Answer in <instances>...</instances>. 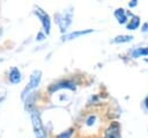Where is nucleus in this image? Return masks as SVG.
Wrapping results in <instances>:
<instances>
[{
  "mask_svg": "<svg viewBox=\"0 0 148 138\" xmlns=\"http://www.w3.org/2000/svg\"><path fill=\"white\" fill-rule=\"evenodd\" d=\"M60 88L75 89V83H74V82H72V81H68V80H66V81H60V82H58V83H53V85L50 87V89H49V90L52 93V92L58 90V89H60Z\"/></svg>",
  "mask_w": 148,
  "mask_h": 138,
  "instance_id": "obj_6",
  "label": "nucleus"
},
{
  "mask_svg": "<svg viewBox=\"0 0 148 138\" xmlns=\"http://www.w3.org/2000/svg\"><path fill=\"white\" fill-rule=\"evenodd\" d=\"M94 121H95V117H94V116H91V117H89V118H88L87 124H88V125H91V124L94 123Z\"/></svg>",
  "mask_w": 148,
  "mask_h": 138,
  "instance_id": "obj_14",
  "label": "nucleus"
},
{
  "mask_svg": "<svg viewBox=\"0 0 148 138\" xmlns=\"http://www.w3.org/2000/svg\"><path fill=\"white\" fill-rule=\"evenodd\" d=\"M58 22H59V26H60V30L64 32L72 22V10H68V12H65L64 14H61Z\"/></svg>",
  "mask_w": 148,
  "mask_h": 138,
  "instance_id": "obj_4",
  "label": "nucleus"
},
{
  "mask_svg": "<svg viewBox=\"0 0 148 138\" xmlns=\"http://www.w3.org/2000/svg\"><path fill=\"white\" fill-rule=\"evenodd\" d=\"M136 3H138V2H136V0H133V1L130 3V7H134V6H136Z\"/></svg>",
  "mask_w": 148,
  "mask_h": 138,
  "instance_id": "obj_17",
  "label": "nucleus"
},
{
  "mask_svg": "<svg viewBox=\"0 0 148 138\" xmlns=\"http://www.w3.org/2000/svg\"><path fill=\"white\" fill-rule=\"evenodd\" d=\"M31 122H32V128H34V133L36 138H46V131L43 126V123L40 121V116L38 111H32L31 112Z\"/></svg>",
  "mask_w": 148,
  "mask_h": 138,
  "instance_id": "obj_1",
  "label": "nucleus"
},
{
  "mask_svg": "<svg viewBox=\"0 0 148 138\" xmlns=\"http://www.w3.org/2000/svg\"><path fill=\"white\" fill-rule=\"evenodd\" d=\"M72 133H73V129H68L67 131H65V132L60 133V135L58 136V138H71Z\"/></svg>",
  "mask_w": 148,
  "mask_h": 138,
  "instance_id": "obj_13",
  "label": "nucleus"
},
{
  "mask_svg": "<svg viewBox=\"0 0 148 138\" xmlns=\"http://www.w3.org/2000/svg\"><path fill=\"white\" fill-rule=\"evenodd\" d=\"M40 78H42V72L39 71V70H36V71H34L32 72V74L30 75V81H29V83L27 85V87L23 89V92H22V99H24L27 95H28V93L30 92V90H32L34 88H36L37 86H38V83H39V81H40Z\"/></svg>",
  "mask_w": 148,
  "mask_h": 138,
  "instance_id": "obj_2",
  "label": "nucleus"
},
{
  "mask_svg": "<svg viewBox=\"0 0 148 138\" xmlns=\"http://www.w3.org/2000/svg\"><path fill=\"white\" fill-rule=\"evenodd\" d=\"M105 138H120V126L117 122H113L105 131Z\"/></svg>",
  "mask_w": 148,
  "mask_h": 138,
  "instance_id": "obj_5",
  "label": "nucleus"
},
{
  "mask_svg": "<svg viewBox=\"0 0 148 138\" xmlns=\"http://www.w3.org/2000/svg\"><path fill=\"white\" fill-rule=\"evenodd\" d=\"M42 39H44V35H43L42 32H39V34L37 35V41H42Z\"/></svg>",
  "mask_w": 148,
  "mask_h": 138,
  "instance_id": "obj_15",
  "label": "nucleus"
},
{
  "mask_svg": "<svg viewBox=\"0 0 148 138\" xmlns=\"http://www.w3.org/2000/svg\"><path fill=\"white\" fill-rule=\"evenodd\" d=\"M142 31H143V32H147V31H148V23H145V24H143Z\"/></svg>",
  "mask_w": 148,
  "mask_h": 138,
  "instance_id": "obj_16",
  "label": "nucleus"
},
{
  "mask_svg": "<svg viewBox=\"0 0 148 138\" xmlns=\"http://www.w3.org/2000/svg\"><path fill=\"white\" fill-rule=\"evenodd\" d=\"M92 32V29H87V30H79V31H73L68 35H65L62 37V41H69V39H74L79 36H82V35H86V34H90Z\"/></svg>",
  "mask_w": 148,
  "mask_h": 138,
  "instance_id": "obj_7",
  "label": "nucleus"
},
{
  "mask_svg": "<svg viewBox=\"0 0 148 138\" xmlns=\"http://www.w3.org/2000/svg\"><path fill=\"white\" fill-rule=\"evenodd\" d=\"M133 57H140V56H143V55H148V48H140V49H136L133 51Z\"/></svg>",
  "mask_w": 148,
  "mask_h": 138,
  "instance_id": "obj_12",
  "label": "nucleus"
},
{
  "mask_svg": "<svg viewBox=\"0 0 148 138\" xmlns=\"http://www.w3.org/2000/svg\"><path fill=\"white\" fill-rule=\"evenodd\" d=\"M139 24H140V19H139L138 16H134V17L131 20V22L127 24V29L134 30V29H136V28L139 27Z\"/></svg>",
  "mask_w": 148,
  "mask_h": 138,
  "instance_id": "obj_11",
  "label": "nucleus"
},
{
  "mask_svg": "<svg viewBox=\"0 0 148 138\" xmlns=\"http://www.w3.org/2000/svg\"><path fill=\"white\" fill-rule=\"evenodd\" d=\"M114 16H116V19L118 20L119 23H125L126 22V14H125V10L123 8H118L114 12Z\"/></svg>",
  "mask_w": 148,
  "mask_h": 138,
  "instance_id": "obj_9",
  "label": "nucleus"
},
{
  "mask_svg": "<svg viewBox=\"0 0 148 138\" xmlns=\"http://www.w3.org/2000/svg\"><path fill=\"white\" fill-rule=\"evenodd\" d=\"M9 80L12 83H18L21 81V73L16 67L12 68V71L9 73Z\"/></svg>",
  "mask_w": 148,
  "mask_h": 138,
  "instance_id": "obj_8",
  "label": "nucleus"
},
{
  "mask_svg": "<svg viewBox=\"0 0 148 138\" xmlns=\"http://www.w3.org/2000/svg\"><path fill=\"white\" fill-rule=\"evenodd\" d=\"M35 14L40 19V21H42V24H43V28H44L45 32H46V34H50V28H51L50 16H49L45 12H43L40 8H38V7L35 9Z\"/></svg>",
  "mask_w": 148,
  "mask_h": 138,
  "instance_id": "obj_3",
  "label": "nucleus"
},
{
  "mask_svg": "<svg viewBox=\"0 0 148 138\" xmlns=\"http://www.w3.org/2000/svg\"><path fill=\"white\" fill-rule=\"evenodd\" d=\"M145 104H146V108H148V96L146 97V101H145Z\"/></svg>",
  "mask_w": 148,
  "mask_h": 138,
  "instance_id": "obj_18",
  "label": "nucleus"
},
{
  "mask_svg": "<svg viewBox=\"0 0 148 138\" xmlns=\"http://www.w3.org/2000/svg\"><path fill=\"white\" fill-rule=\"evenodd\" d=\"M132 36H127V35H120V36H117L112 39L113 43H124V42H130L132 41Z\"/></svg>",
  "mask_w": 148,
  "mask_h": 138,
  "instance_id": "obj_10",
  "label": "nucleus"
}]
</instances>
